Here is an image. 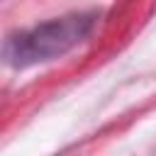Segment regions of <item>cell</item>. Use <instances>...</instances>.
<instances>
[{
	"instance_id": "1",
	"label": "cell",
	"mask_w": 156,
	"mask_h": 156,
	"mask_svg": "<svg viewBox=\"0 0 156 156\" xmlns=\"http://www.w3.org/2000/svg\"><path fill=\"white\" fill-rule=\"evenodd\" d=\"M95 20V12H68L29 29H20L5 39L0 56L12 68H29L44 61H54L78 46L90 34Z\"/></svg>"
}]
</instances>
